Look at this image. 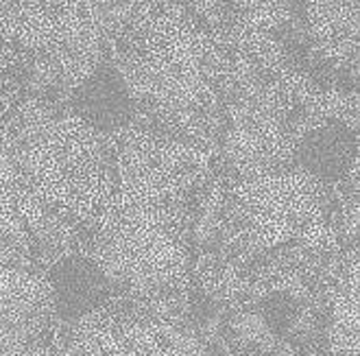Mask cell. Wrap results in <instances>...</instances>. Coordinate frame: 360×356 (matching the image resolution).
Wrapping results in <instances>:
<instances>
[{
    "mask_svg": "<svg viewBox=\"0 0 360 356\" xmlns=\"http://www.w3.org/2000/svg\"><path fill=\"white\" fill-rule=\"evenodd\" d=\"M75 110L96 129H118L134 114L131 92L114 68H98L75 92Z\"/></svg>",
    "mask_w": 360,
    "mask_h": 356,
    "instance_id": "obj_1",
    "label": "cell"
},
{
    "mask_svg": "<svg viewBox=\"0 0 360 356\" xmlns=\"http://www.w3.org/2000/svg\"><path fill=\"white\" fill-rule=\"evenodd\" d=\"M358 138L345 122H326L310 132L297 146L302 169L323 182L343 179L356 164Z\"/></svg>",
    "mask_w": 360,
    "mask_h": 356,
    "instance_id": "obj_2",
    "label": "cell"
},
{
    "mask_svg": "<svg viewBox=\"0 0 360 356\" xmlns=\"http://www.w3.org/2000/svg\"><path fill=\"white\" fill-rule=\"evenodd\" d=\"M55 308L63 319L88 315L108 298V278L86 258H66L51 271Z\"/></svg>",
    "mask_w": 360,
    "mask_h": 356,
    "instance_id": "obj_3",
    "label": "cell"
},
{
    "mask_svg": "<svg viewBox=\"0 0 360 356\" xmlns=\"http://www.w3.org/2000/svg\"><path fill=\"white\" fill-rule=\"evenodd\" d=\"M260 312L264 324L275 332L282 334L286 332L295 317H297V302H295L288 293H271L260 304Z\"/></svg>",
    "mask_w": 360,
    "mask_h": 356,
    "instance_id": "obj_4",
    "label": "cell"
}]
</instances>
